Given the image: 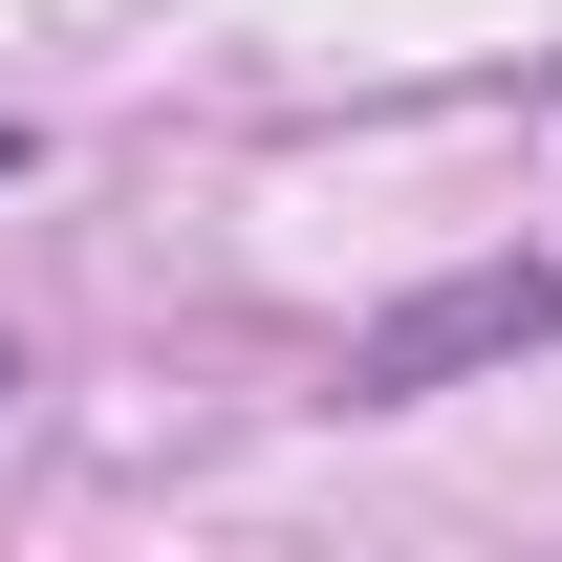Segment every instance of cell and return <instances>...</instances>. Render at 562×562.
<instances>
[{"label":"cell","mask_w":562,"mask_h":562,"mask_svg":"<svg viewBox=\"0 0 562 562\" xmlns=\"http://www.w3.org/2000/svg\"><path fill=\"white\" fill-rule=\"evenodd\" d=\"M562 325V281H454V303H412L390 347H368V390H432V368H476V347H541Z\"/></svg>","instance_id":"obj_1"},{"label":"cell","mask_w":562,"mask_h":562,"mask_svg":"<svg viewBox=\"0 0 562 562\" xmlns=\"http://www.w3.org/2000/svg\"><path fill=\"white\" fill-rule=\"evenodd\" d=\"M0 173H22V131H0Z\"/></svg>","instance_id":"obj_2"}]
</instances>
